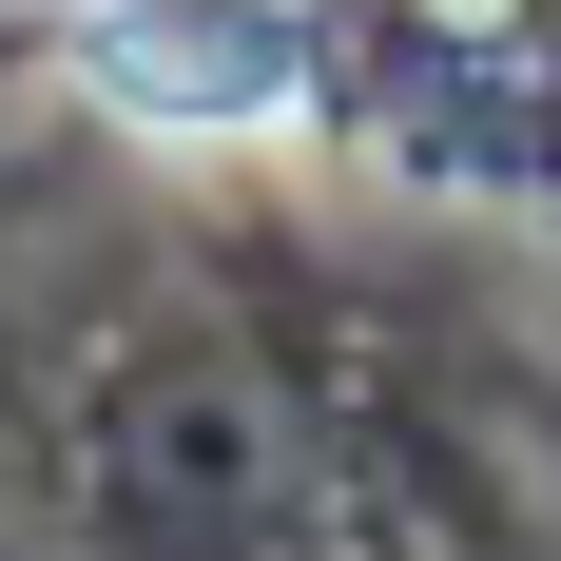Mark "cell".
Returning a JSON list of instances; mask_svg holds the SVG:
<instances>
[{
  "mask_svg": "<svg viewBox=\"0 0 561 561\" xmlns=\"http://www.w3.org/2000/svg\"><path fill=\"white\" fill-rule=\"evenodd\" d=\"M58 78H78L116 136L232 156V136H290L330 58H310V0H78V20H58Z\"/></svg>",
  "mask_w": 561,
  "mask_h": 561,
  "instance_id": "6da1fadb",
  "label": "cell"
}]
</instances>
